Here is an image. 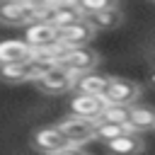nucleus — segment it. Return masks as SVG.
<instances>
[{
    "label": "nucleus",
    "mask_w": 155,
    "mask_h": 155,
    "mask_svg": "<svg viewBox=\"0 0 155 155\" xmlns=\"http://www.w3.org/2000/svg\"><path fill=\"white\" fill-rule=\"evenodd\" d=\"M63 70H68L70 75H82V73H92L99 65V53L92 51L90 46H80V48H65V53L58 58V63Z\"/></svg>",
    "instance_id": "f257e3e1"
},
{
    "label": "nucleus",
    "mask_w": 155,
    "mask_h": 155,
    "mask_svg": "<svg viewBox=\"0 0 155 155\" xmlns=\"http://www.w3.org/2000/svg\"><path fill=\"white\" fill-rule=\"evenodd\" d=\"M44 22H48L56 29H65L75 22H82L85 15L80 12V7L75 5V0H53L46 10H44Z\"/></svg>",
    "instance_id": "f03ea898"
},
{
    "label": "nucleus",
    "mask_w": 155,
    "mask_h": 155,
    "mask_svg": "<svg viewBox=\"0 0 155 155\" xmlns=\"http://www.w3.org/2000/svg\"><path fill=\"white\" fill-rule=\"evenodd\" d=\"M44 12L41 10H34L19 0H2L0 2V24H7V27H29L31 22L41 19Z\"/></svg>",
    "instance_id": "7ed1b4c3"
},
{
    "label": "nucleus",
    "mask_w": 155,
    "mask_h": 155,
    "mask_svg": "<svg viewBox=\"0 0 155 155\" xmlns=\"http://www.w3.org/2000/svg\"><path fill=\"white\" fill-rule=\"evenodd\" d=\"M58 131L63 133L65 143L73 148H82L85 143L94 140V121L87 119H78V116H65L58 124Z\"/></svg>",
    "instance_id": "20e7f679"
},
{
    "label": "nucleus",
    "mask_w": 155,
    "mask_h": 155,
    "mask_svg": "<svg viewBox=\"0 0 155 155\" xmlns=\"http://www.w3.org/2000/svg\"><path fill=\"white\" fill-rule=\"evenodd\" d=\"M138 97H140V85L126 78H111L107 85V92L102 94L107 104H119V107H131Z\"/></svg>",
    "instance_id": "39448f33"
},
{
    "label": "nucleus",
    "mask_w": 155,
    "mask_h": 155,
    "mask_svg": "<svg viewBox=\"0 0 155 155\" xmlns=\"http://www.w3.org/2000/svg\"><path fill=\"white\" fill-rule=\"evenodd\" d=\"M73 82H75V75H70L68 70H63L61 65H53L46 75H41L34 85L39 87V92L44 94H65L73 90Z\"/></svg>",
    "instance_id": "423d86ee"
},
{
    "label": "nucleus",
    "mask_w": 155,
    "mask_h": 155,
    "mask_svg": "<svg viewBox=\"0 0 155 155\" xmlns=\"http://www.w3.org/2000/svg\"><path fill=\"white\" fill-rule=\"evenodd\" d=\"M104 107H107V102H104L102 97H94V94H75V97L68 102L70 116L87 119V121H99Z\"/></svg>",
    "instance_id": "0eeeda50"
},
{
    "label": "nucleus",
    "mask_w": 155,
    "mask_h": 155,
    "mask_svg": "<svg viewBox=\"0 0 155 155\" xmlns=\"http://www.w3.org/2000/svg\"><path fill=\"white\" fill-rule=\"evenodd\" d=\"M29 143H31L34 150H39V153H44V155H53V153H58V150H63V148L68 145L65 138H63V133L58 131V126L36 128V131L31 133Z\"/></svg>",
    "instance_id": "6e6552de"
},
{
    "label": "nucleus",
    "mask_w": 155,
    "mask_h": 155,
    "mask_svg": "<svg viewBox=\"0 0 155 155\" xmlns=\"http://www.w3.org/2000/svg\"><path fill=\"white\" fill-rule=\"evenodd\" d=\"M94 34L97 31L82 19V22H75L65 29H58V44L65 48H80V46H87L94 39Z\"/></svg>",
    "instance_id": "1a4fd4ad"
},
{
    "label": "nucleus",
    "mask_w": 155,
    "mask_h": 155,
    "mask_svg": "<svg viewBox=\"0 0 155 155\" xmlns=\"http://www.w3.org/2000/svg\"><path fill=\"white\" fill-rule=\"evenodd\" d=\"M56 41H58V29L51 27L48 22H44V19L31 22L24 31V44L29 48H44V46H51Z\"/></svg>",
    "instance_id": "9d476101"
},
{
    "label": "nucleus",
    "mask_w": 155,
    "mask_h": 155,
    "mask_svg": "<svg viewBox=\"0 0 155 155\" xmlns=\"http://www.w3.org/2000/svg\"><path fill=\"white\" fill-rule=\"evenodd\" d=\"M143 148H145V140L140 138V133H124L104 143V150L109 155H138L143 153Z\"/></svg>",
    "instance_id": "9b49d317"
},
{
    "label": "nucleus",
    "mask_w": 155,
    "mask_h": 155,
    "mask_svg": "<svg viewBox=\"0 0 155 155\" xmlns=\"http://www.w3.org/2000/svg\"><path fill=\"white\" fill-rule=\"evenodd\" d=\"M111 78L107 75H99V73H82L75 78L73 82V90L78 94H94V97H102L107 92V85H109Z\"/></svg>",
    "instance_id": "f8f14e48"
},
{
    "label": "nucleus",
    "mask_w": 155,
    "mask_h": 155,
    "mask_svg": "<svg viewBox=\"0 0 155 155\" xmlns=\"http://www.w3.org/2000/svg\"><path fill=\"white\" fill-rule=\"evenodd\" d=\"M126 128H128L131 133L155 131V107H131Z\"/></svg>",
    "instance_id": "ddd939ff"
},
{
    "label": "nucleus",
    "mask_w": 155,
    "mask_h": 155,
    "mask_svg": "<svg viewBox=\"0 0 155 155\" xmlns=\"http://www.w3.org/2000/svg\"><path fill=\"white\" fill-rule=\"evenodd\" d=\"M85 22H87L94 31H111V29H116V27L124 22V12H121L119 7H111V10H102V12L85 15Z\"/></svg>",
    "instance_id": "4468645a"
},
{
    "label": "nucleus",
    "mask_w": 155,
    "mask_h": 155,
    "mask_svg": "<svg viewBox=\"0 0 155 155\" xmlns=\"http://www.w3.org/2000/svg\"><path fill=\"white\" fill-rule=\"evenodd\" d=\"M29 53H31V48H29L24 41H17V39L0 41V65L24 63V61H29Z\"/></svg>",
    "instance_id": "2eb2a0df"
},
{
    "label": "nucleus",
    "mask_w": 155,
    "mask_h": 155,
    "mask_svg": "<svg viewBox=\"0 0 155 155\" xmlns=\"http://www.w3.org/2000/svg\"><path fill=\"white\" fill-rule=\"evenodd\" d=\"M0 80H2V82H10V85L34 82L29 61H24V63H7V65H0Z\"/></svg>",
    "instance_id": "dca6fc26"
},
{
    "label": "nucleus",
    "mask_w": 155,
    "mask_h": 155,
    "mask_svg": "<svg viewBox=\"0 0 155 155\" xmlns=\"http://www.w3.org/2000/svg\"><path fill=\"white\" fill-rule=\"evenodd\" d=\"M124 133H131L124 124H111V121H104V119L94 121V138H99L102 143L114 140V138H119V136H124Z\"/></svg>",
    "instance_id": "f3484780"
},
{
    "label": "nucleus",
    "mask_w": 155,
    "mask_h": 155,
    "mask_svg": "<svg viewBox=\"0 0 155 155\" xmlns=\"http://www.w3.org/2000/svg\"><path fill=\"white\" fill-rule=\"evenodd\" d=\"M75 5L80 7L82 15H92V12H102V10L119 7V0H75Z\"/></svg>",
    "instance_id": "a211bd4d"
},
{
    "label": "nucleus",
    "mask_w": 155,
    "mask_h": 155,
    "mask_svg": "<svg viewBox=\"0 0 155 155\" xmlns=\"http://www.w3.org/2000/svg\"><path fill=\"white\" fill-rule=\"evenodd\" d=\"M128 111L131 107H119V104H107L104 111H102V119L104 121H111V124H124L128 121Z\"/></svg>",
    "instance_id": "6ab92c4d"
},
{
    "label": "nucleus",
    "mask_w": 155,
    "mask_h": 155,
    "mask_svg": "<svg viewBox=\"0 0 155 155\" xmlns=\"http://www.w3.org/2000/svg\"><path fill=\"white\" fill-rule=\"evenodd\" d=\"M19 2H24V5H29V7H34V10H41V12H44L53 0H19Z\"/></svg>",
    "instance_id": "aec40b11"
},
{
    "label": "nucleus",
    "mask_w": 155,
    "mask_h": 155,
    "mask_svg": "<svg viewBox=\"0 0 155 155\" xmlns=\"http://www.w3.org/2000/svg\"><path fill=\"white\" fill-rule=\"evenodd\" d=\"M53 155H87L82 148H73V145H65L63 150H58V153H53Z\"/></svg>",
    "instance_id": "412c9836"
},
{
    "label": "nucleus",
    "mask_w": 155,
    "mask_h": 155,
    "mask_svg": "<svg viewBox=\"0 0 155 155\" xmlns=\"http://www.w3.org/2000/svg\"><path fill=\"white\" fill-rule=\"evenodd\" d=\"M148 80H150V82H153V85H155V68H153V70H150V75H148Z\"/></svg>",
    "instance_id": "4be33fe9"
},
{
    "label": "nucleus",
    "mask_w": 155,
    "mask_h": 155,
    "mask_svg": "<svg viewBox=\"0 0 155 155\" xmlns=\"http://www.w3.org/2000/svg\"><path fill=\"white\" fill-rule=\"evenodd\" d=\"M153 2H155V0H153Z\"/></svg>",
    "instance_id": "5701e85b"
},
{
    "label": "nucleus",
    "mask_w": 155,
    "mask_h": 155,
    "mask_svg": "<svg viewBox=\"0 0 155 155\" xmlns=\"http://www.w3.org/2000/svg\"><path fill=\"white\" fill-rule=\"evenodd\" d=\"M0 2H2V0H0Z\"/></svg>",
    "instance_id": "b1692460"
}]
</instances>
